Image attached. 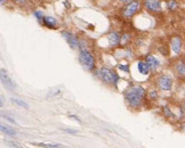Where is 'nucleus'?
<instances>
[{
  "label": "nucleus",
  "mask_w": 185,
  "mask_h": 148,
  "mask_svg": "<svg viewBox=\"0 0 185 148\" xmlns=\"http://www.w3.org/2000/svg\"><path fill=\"white\" fill-rule=\"evenodd\" d=\"M145 97V89L140 85H133L125 92V100L129 107L137 110L143 104Z\"/></svg>",
  "instance_id": "obj_1"
},
{
  "label": "nucleus",
  "mask_w": 185,
  "mask_h": 148,
  "mask_svg": "<svg viewBox=\"0 0 185 148\" xmlns=\"http://www.w3.org/2000/svg\"><path fill=\"white\" fill-rule=\"evenodd\" d=\"M96 74L98 75V77L102 80L103 82H105L108 84H117L118 81H119V75L108 67L100 68L98 71L96 72Z\"/></svg>",
  "instance_id": "obj_2"
},
{
  "label": "nucleus",
  "mask_w": 185,
  "mask_h": 148,
  "mask_svg": "<svg viewBox=\"0 0 185 148\" xmlns=\"http://www.w3.org/2000/svg\"><path fill=\"white\" fill-rule=\"evenodd\" d=\"M79 59L81 62V64L89 71H93L95 68V58L93 57V55L90 54L87 49L81 48L80 52H79Z\"/></svg>",
  "instance_id": "obj_3"
},
{
  "label": "nucleus",
  "mask_w": 185,
  "mask_h": 148,
  "mask_svg": "<svg viewBox=\"0 0 185 148\" xmlns=\"http://www.w3.org/2000/svg\"><path fill=\"white\" fill-rule=\"evenodd\" d=\"M140 10V0H133L129 4L125 5L122 8V16L125 18H132Z\"/></svg>",
  "instance_id": "obj_4"
},
{
  "label": "nucleus",
  "mask_w": 185,
  "mask_h": 148,
  "mask_svg": "<svg viewBox=\"0 0 185 148\" xmlns=\"http://www.w3.org/2000/svg\"><path fill=\"white\" fill-rule=\"evenodd\" d=\"M172 84H174L172 77H169L168 74H160L155 79V85L161 91H170L172 89Z\"/></svg>",
  "instance_id": "obj_5"
},
{
  "label": "nucleus",
  "mask_w": 185,
  "mask_h": 148,
  "mask_svg": "<svg viewBox=\"0 0 185 148\" xmlns=\"http://www.w3.org/2000/svg\"><path fill=\"white\" fill-rule=\"evenodd\" d=\"M143 7L145 10L152 15H158L162 13V4L160 0H144Z\"/></svg>",
  "instance_id": "obj_6"
},
{
  "label": "nucleus",
  "mask_w": 185,
  "mask_h": 148,
  "mask_svg": "<svg viewBox=\"0 0 185 148\" xmlns=\"http://www.w3.org/2000/svg\"><path fill=\"white\" fill-rule=\"evenodd\" d=\"M172 71L175 73V75L181 79L185 80V60L182 58H178L176 60H174L172 63Z\"/></svg>",
  "instance_id": "obj_7"
},
{
  "label": "nucleus",
  "mask_w": 185,
  "mask_h": 148,
  "mask_svg": "<svg viewBox=\"0 0 185 148\" xmlns=\"http://www.w3.org/2000/svg\"><path fill=\"white\" fill-rule=\"evenodd\" d=\"M170 48L176 55H179L183 50V39L181 35H172L170 38Z\"/></svg>",
  "instance_id": "obj_8"
},
{
  "label": "nucleus",
  "mask_w": 185,
  "mask_h": 148,
  "mask_svg": "<svg viewBox=\"0 0 185 148\" xmlns=\"http://www.w3.org/2000/svg\"><path fill=\"white\" fill-rule=\"evenodd\" d=\"M62 35H63V38L66 40L68 45L70 46L72 49H77L78 47H79L80 41H79V39H78V37L76 34H73L70 31H62Z\"/></svg>",
  "instance_id": "obj_9"
},
{
  "label": "nucleus",
  "mask_w": 185,
  "mask_h": 148,
  "mask_svg": "<svg viewBox=\"0 0 185 148\" xmlns=\"http://www.w3.org/2000/svg\"><path fill=\"white\" fill-rule=\"evenodd\" d=\"M0 77H1V83H2V85H5L8 90H15L16 85H15V83L13 82V80L8 77L7 72L5 71L4 68L1 70V73H0Z\"/></svg>",
  "instance_id": "obj_10"
},
{
  "label": "nucleus",
  "mask_w": 185,
  "mask_h": 148,
  "mask_svg": "<svg viewBox=\"0 0 185 148\" xmlns=\"http://www.w3.org/2000/svg\"><path fill=\"white\" fill-rule=\"evenodd\" d=\"M108 41L111 47H117L121 43V35L117 31H112L108 34Z\"/></svg>",
  "instance_id": "obj_11"
},
{
  "label": "nucleus",
  "mask_w": 185,
  "mask_h": 148,
  "mask_svg": "<svg viewBox=\"0 0 185 148\" xmlns=\"http://www.w3.org/2000/svg\"><path fill=\"white\" fill-rule=\"evenodd\" d=\"M145 60H146V63L149 64V66H150L151 71H157L158 67L160 66L159 59L155 57V56H153V55H147L146 58H145Z\"/></svg>",
  "instance_id": "obj_12"
},
{
  "label": "nucleus",
  "mask_w": 185,
  "mask_h": 148,
  "mask_svg": "<svg viewBox=\"0 0 185 148\" xmlns=\"http://www.w3.org/2000/svg\"><path fill=\"white\" fill-rule=\"evenodd\" d=\"M42 24L48 27V29H57V21L55 17H51V16H45L42 19Z\"/></svg>",
  "instance_id": "obj_13"
},
{
  "label": "nucleus",
  "mask_w": 185,
  "mask_h": 148,
  "mask_svg": "<svg viewBox=\"0 0 185 148\" xmlns=\"http://www.w3.org/2000/svg\"><path fill=\"white\" fill-rule=\"evenodd\" d=\"M137 70L143 75H147L150 73V71H151V68H150L149 64L146 63V60H140L138 64H137Z\"/></svg>",
  "instance_id": "obj_14"
},
{
  "label": "nucleus",
  "mask_w": 185,
  "mask_h": 148,
  "mask_svg": "<svg viewBox=\"0 0 185 148\" xmlns=\"http://www.w3.org/2000/svg\"><path fill=\"white\" fill-rule=\"evenodd\" d=\"M166 8L167 10L170 12V13L177 12L179 8L178 0H166Z\"/></svg>",
  "instance_id": "obj_15"
},
{
  "label": "nucleus",
  "mask_w": 185,
  "mask_h": 148,
  "mask_svg": "<svg viewBox=\"0 0 185 148\" xmlns=\"http://www.w3.org/2000/svg\"><path fill=\"white\" fill-rule=\"evenodd\" d=\"M0 129H1V132H4V133H6L7 135H17V132L15 131L14 129L12 128H9V127H6V125H4V124H1L0 125Z\"/></svg>",
  "instance_id": "obj_16"
},
{
  "label": "nucleus",
  "mask_w": 185,
  "mask_h": 148,
  "mask_svg": "<svg viewBox=\"0 0 185 148\" xmlns=\"http://www.w3.org/2000/svg\"><path fill=\"white\" fill-rule=\"evenodd\" d=\"M34 146L42 148H62V145L59 144H45V142H38V144H32Z\"/></svg>",
  "instance_id": "obj_17"
},
{
  "label": "nucleus",
  "mask_w": 185,
  "mask_h": 148,
  "mask_svg": "<svg viewBox=\"0 0 185 148\" xmlns=\"http://www.w3.org/2000/svg\"><path fill=\"white\" fill-rule=\"evenodd\" d=\"M162 113H163V115L166 116L167 119H176L175 114L172 113V110H170L168 106H165V107L162 108Z\"/></svg>",
  "instance_id": "obj_18"
},
{
  "label": "nucleus",
  "mask_w": 185,
  "mask_h": 148,
  "mask_svg": "<svg viewBox=\"0 0 185 148\" xmlns=\"http://www.w3.org/2000/svg\"><path fill=\"white\" fill-rule=\"evenodd\" d=\"M10 100H12V103L16 104V105H19V106H21V107L25 108V110H27V108H29V105H27V104H26L25 102L21 100V99H15V98H12Z\"/></svg>",
  "instance_id": "obj_19"
},
{
  "label": "nucleus",
  "mask_w": 185,
  "mask_h": 148,
  "mask_svg": "<svg viewBox=\"0 0 185 148\" xmlns=\"http://www.w3.org/2000/svg\"><path fill=\"white\" fill-rule=\"evenodd\" d=\"M33 15L36 16V18L38 19L39 22H41V23H42V19H44L45 16H44V14H42L41 10H34V12H33Z\"/></svg>",
  "instance_id": "obj_20"
},
{
  "label": "nucleus",
  "mask_w": 185,
  "mask_h": 148,
  "mask_svg": "<svg viewBox=\"0 0 185 148\" xmlns=\"http://www.w3.org/2000/svg\"><path fill=\"white\" fill-rule=\"evenodd\" d=\"M149 98H150L151 100H157V99H158V91L150 90L149 91Z\"/></svg>",
  "instance_id": "obj_21"
},
{
  "label": "nucleus",
  "mask_w": 185,
  "mask_h": 148,
  "mask_svg": "<svg viewBox=\"0 0 185 148\" xmlns=\"http://www.w3.org/2000/svg\"><path fill=\"white\" fill-rule=\"evenodd\" d=\"M159 52L163 55V56H168V54H169V52H168V49H167L166 46H161V47H159Z\"/></svg>",
  "instance_id": "obj_22"
},
{
  "label": "nucleus",
  "mask_w": 185,
  "mask_h": 148,
  "mask_svg": "<svg viewBox=\"0 0 185 148\" xmlns=\"http://www.w3.org/2000/svg\"><path fill=\"white\" fill-rule=\"evenodd\" d=\"M5 144L9 145L12 148H23V147H21L19 144H16V142H14V141H9V140H5Z\"/></svg>",
  "instance_id": "obj_23"
},
{
  "label": "nucleus",
  "mask_w": 185,
  "mask_h": 148,
  "mask_svg": "<svg viewBox=\"0 0 185 148\" xmlns=\"http://www.w3.org/2000/svg\"><path fill=\"white\" fill-rule=\"evenodd\" d=\"M118 67L121 70V71H125L126 73H129V65L128 64H119L118 65Z\"/></svg>",
  "instance_id": "obj_24"
},
{
  "label": "nucleus",
  "mask_w": 185,
  "mask_h": 148,
  "mask_svg": "<svg viewBox=\"0 0 185 148\" xmlns=\"http://www.w3.org/2000/svg\"><path fill=\"white\" fill-rule=\"evenodd\" d=\"M129 34H123V35H121V43L122 45H127V42L129 41Z\"/></svg>",
  "instance_id": "obj_25"
},
{
  "label": "nucleus",
  "mask_w": 185,
  "mask_h": 148,
  "mask_svg": "<svg viewBox=\"0 0 185 148\" xmlns=\"http://www.w3.org/2000/svg\"><path fill=\"white\" fill-rule=\"evenodd\" d=\"M14 4H16V5H19V6H23V5H25L26 2L29 1V0H12Z\"/></svg>",
  "instance_id": "obj_26"
},
{
  "label": "nucleus",
  "mask_w": 185,
  "mask_h": 148,
  "mask_svg": "<svg viewBox=\"0 0 185 148\" xmlns=\"http://www.w3.org/2000/svg\"><path fill=\"white\" fill-rule=\"evenodd\" d=\"M64 132H66V133H73V135H76L78 133L77 130H71V129H63Z\"/></svg>",
  "instance_id": "obj_27"
},
{
  "label": "nucleus",
  "mask_w": 185,
  "mask_h": 148,
  "mask_svg": "<svg viewBox=\"0 0 185 148\" xmlns=\"http://www.w3.org/2000/svg\"><path fill=\"white\" fill-rule=\"evenodd\" d=\"M2 117H5V119H6L7 121H9V122H10V123H14V124L16 123V121H15V120H13V119H12L10 116H8V115H2Z\"/></svg>",
  "instance_id": "obj_28"
},
{
  "label": "nucleus",
  "mask_w": 185,
  "mask_h": 148,
  "mask_svg": "<svg viewBox=\"0 0 185 148\" xmlns=\"http://www.w3.org/2000/svg\"><path fill=\"white\" fill-rule=\"evenodd\" d=\"M119 2H121V4H123V5H127V4H129L130 1H133V0H118Z\"/></svg>",
  "instance_id": "obj_29"
},
{
  "label": "nucleus",
  "mask_w": 185,
  "mask_h": 148,
  "mask_svg": "<svg viewBox=\"0 0 185 148\" xmlns=\"http://www.w3.org/2000/svg\"><path fill=\"white\" fill-rule=\"evenodd\" d=\"M69 117H71V119H74V120H76V121H78L79 123L81 122V121H80V119H79L78 116H76V115H69Z\"/></svg>",
  "instance_id": "obj_30"
},
{
  "label": "nucleus",
  "mask_w": 185,
  "mask_h": 148,
  "mask_svg": "<svg viewBox=\"0 0 185 148\" xmlns=\"http://www.w3.org/2000/svg\"><path fill=\"white\" fill-rule=\"evenodd\" d=\"M7 2H8V0H0V5L4 7L5 5H7Z\"/></svg>",
  "instance_id": "obj_31"
}]
</instances>
